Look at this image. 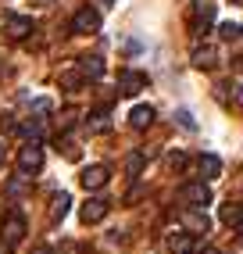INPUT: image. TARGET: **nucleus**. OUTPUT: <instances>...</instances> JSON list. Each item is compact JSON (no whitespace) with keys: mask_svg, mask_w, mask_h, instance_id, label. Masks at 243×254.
Returning a JSON list of instances; mask_svg holds the SVG:
<instances>
[{"mask_svg":"<svg viewBox=\"0 0 243 254\" xmlns=\"http://www.w3.org/2000/svg\"><path fill=\"white\" fill-rule=\"evenodd\" d=\"M43 168V147L36 143V140H29L22 150H18V172L22 176H36Z\"/></svg>","mask_w":243,"mask_h":254,"instance_id":"obj_1","label":"nucleus"},{"mask_svg":"<svg viewBox=\"0 0 243 254\" xmlns=\"http://www.w3.org/2000/svg\"><path fill=\"white\" fill-rule=\"evenodd\" d=\"M179 200L189 208H207L211 204V186L207 183H182L179 186Z\"/></svg>","mask_w":243,"mask_h":254,"instance_id":"obj_2","label":"nucleus"},{"mask_svg":"<svg viewBox=\"0 0 243 254\" xmlns=\"http://www.w3.org/2000/svg\"><path fill=\"white\" fill-rule=\"evenodd\" d=\"M22 236H25V218L14 211V215L4 218V226H0V240H4V247L11 251V247H18V244H22Z\"/></svg>","mask_w":243,"mask_h":254,"instance_id":"obj_3","label":"nucleus"},{"mask_svg":"<svg viewBox=\"0 0 243 254\" xmlns=\"http://www.w3.org/2000/svg\"><path fill=\"white\" fill-rule=\"evenodd\" d=\"M108 211H111V200H104V197H90L86 204L79 208V218L86 226H97V222H104L108 218Z\"/></svg>","mask_w":243,"mask_h":254,"instance_id":"obj_4","label":"nucleus"},{"mask_svg":"<svg viewBox=\"0 0 243 254\" xmlns=\"http://www.w3.org/2000/svg\"><path fill=\"white\" fill-rule=\"evenodd\" d=\"M100 29V11L97 7H79L75 14H72V32H97Z\"/></svg>","mask_w":243,"mask_h":254,"instance_id":"obj_5","label":"nucleus"},{"mask_svg":"<svg viewBox=\"0 0 243 254\" xmlns=\"http://www.w3.org/2000/svg\"><path fill=\"white\" fill-rule=\"evenodd\" d=\"M147 90V75L143 72H132V68H125L118 75V93L122 97H136V93H143Z\"/></svg>","mask_w":243,"mask_h":254,"instance_id":"obj_6","label":"nucleus"},{"mask_svg":"<svg viewBox=\"0 0 243 254\" xmlns=\"http://www.w3.org/2000/svg\"><path fill=\"white\" fill-rule=\"evenodd\" d=\"M108 179H111V168L108 165H90V168H82V176H79V183L86 186V190H100Z\"/></svg>","mask_w":243,"mask_h":254,"instance_id":"obj_7","label":"nucleus"},{"mask_svg":"<svg viewBox=\"0 0 243 254\" xmlns=\"http://www.w3.org/2000/svg\"><path fill=\"white\" fill-rule=\"evenodd\" d=\"M182 226H186V233H189V236H197V233H207L211 218L204 215V208H189V211L182 215Z\"/></svg>","mask_w":243,"mask_h":254,"instance_id":"obj_8","label":"nucleus"},{"mask_svg":"<svg viewBox=\"0 0 243 254\" xmlns=\"http://www.w3.org/2000/svg\"><path fill=\"white\" fill-rule=\"evenodd\" d=\"M4 32L11 40H25L29 32H32V18H25V14H18V18H7L4 22Z\"/></svg>","mask_w":243,"mask_h":254,"instance_id":"obj_9","label":"nucleus"},{"mask_svg":"<svg viewBox=\"0 0 243 254\" xmlns=\"http://www.w3.org/2000/svg\"><path fill=\"white\" fill-rule=\"evenodd\" d=\"M79 75H82V79H100V75H104V61H100L97 54L79 58Z\"/></svg>","mask_w":243,"mask_h":254,"instance_id":"obj_10","label":"nucleus"},{"mask_svg":"<svg viewBox=\"0 0 243 254\" xmlns=\"http://www.w3.org/2000/svg\"><path fill=\"white\" fill-rule=\"evenodd\" d=\"M150 122H154V108L150 104H136L129 111V126L132 129H150Z\"/></svg>","mask_w":243,"mask_h":254,"instance_id":"obj_11","label":"nucleus"},{"mask_svg":"<svg viewBox=\"0 0 243 254\" xmlns=\"http://www.w3.org/2000/svg\"><path fill=\"white\" fill-rule=\"evenodd\" d=\"M189 61H193V68H200V72L204 68H215V64H218V50L215 47H197Z\"/></svg>","mask_w":243,"mask_h":254,"instance_id":"obj_12","label":"nucleus"},{"mask_svg":"<svg viewBox=\"0 0 243 254\" xmlns=\"http://www.w3.org/2000/svg\"><path fill=\"white\" fill-rule=\"evenodd\" d=\"M68 208H72V197H68L64 190L54 193V200H50V222H61V218L68 215Z\"/></svg>","mask_w":243,"mask_h":254,"instance_id":"obj_13","label":"nucleus"},{"mask_svg":"<svg viewBox=\"0 0 243 254\" xmlns=\"http://www.w3.org/2000/svg\"><path fill=\"white\" fill-rule=\"evenodd\" d=\"M215 14H218V7L211 4V0H193V22L211 25V22H215Z\"/></svg>","mask_w":243,"mask_h":254,"instance_id":"obj_14","label":"nucleus"},{"mask_svg":"<svg viewBox=\"0 0 243 254\" xmlns=\"http://www.w3.org/2000/svg\"><path fill=\"white\" fill-rule=\"evenodd\" d=\"M168 251L172 254H193V236L189 233H172L168 236Z\"/></svg>","mask_w":243,"mask_h":254,"instance_id":"obj_15","label":"nucleus"},{"mask_svg":"<svg viewBox=\"0 0 243 254\" xmlns=\"http://www.w3.org/2000/svg\"><path fill=\"white\" fill-rule=\"evenodd\" d=\"M197 165H200V176H204V179H218V172H222V161H218L215 154H200Z\"/></svg>","mask_w":243,"mask_h":254,"instance_id":"obj_16","label":"nucleus"},{"mask_svg":"<svg viewBox=\"0 0 243 254\" xmlns=\"http://www.w3.org/2000/svg\"><path fill=\"white\" fill-rule=\"evenodd\" d=\"M218 218H222L225 226H240V222H243V204H222Z\"/></svg>","mask_w":243,"mask_h":254,"instance_id":"obj_17","label":"nucleus"},{"mask_svg":"<svg viewBox=\"0 0 243 254\" xmlns=\"http://www.w3.org/2000/svg\"><path fill=\"white\" fill-rule=\"evenodd\" d=\"M86 129H90V132H108V129H111L108 111H93L90 118H86Z\"/></svg>","mask_w":243,"mask_h":254,"instance_id":"obj_18","label":"nucleus"},{"mask_svg":"<svg viewBox=\"0 0 243 254\" xmlns=\"http://www.w3.org/2000/svg\"><path fill=\"white\" fill-rule=\"evenodd\" d=\"M18 132H22V136H29V140H40V136H43V122H40V118H32V122L18 126Z\"/></svg>","mask_w":243,"mask_h":254,"instance_id":"obj_19","label":"nucleus"},{"mask_svg":"<svg viewBox=\"0 0 243 254\" xmlns=\"http://www.w3.org/2000/svg\"><path fill=\"white\" fill-rule=\"evenodd\" d=\"M176 122H179V126H182L186 132H197V118L189 115L186 108H179V111H176Z\"/></svg>","mask_w":243,"mask_h":254,"instance_id":"obj_20","label":"nucleus"},{"mask_svg":"<svg viewBox=\"0 0 243 254\" xmlns=\"http://www.w3.org/2000/svg\"><path fill=\"white\" fill-rule=\"evenodd\" d=\"M240 32H243V29H240L236 22H222V25H218V36H222V40H236Z\"/></svg>","mask_w":243,"mask_h":254,"instance_id":"obj_21","label":"nucleus"},{"mask_svg":"<svg viewBox=\"0 0 243 254\" xmlns=\"http://www.w3.org/2000/svg\"><path fill=\"white\" fill-rule=\"evenodd\" d=\"M61 86H64V90H79V86H82L79 68H75V72H64V75H61Z\"/></svg>","mask_w":243,"mask_h":254,"instance_id":"obj_22","label":"nucleus"},{"mask_svg":"<svg viewBox=\"0 0 243 254\" xmlns=\"http://www.w3.org/2000/svg\"><path fill=\"white\" fill-rule=\"evenodd\" d=\"M143 161H147L143 154H129V161H125V168H129V176H140V172H143Z\"/></svg>","mask_w":243,"mask_h":254,"instance_id":"obj_23","label":"nucleus"},{"mask_svg":"<svg viewBox=\"0 0 243 254\" xmlns=\"http://www.w3.org/2000/svg\"><path fill=\"white\" fill-rule=\"evenodd\" d=\"M61 154H64L68 161H79V147H75L72 140H61Z\"/></svg>","mask_w":243,"mask_h":254,"instance_id":"obj_24","label":"nucleus"},{"mask_svg":"<svg viewBox=\"0 0 243 254\" xmlns=\"http://www.w3.org/2000/svg\"><path fill=\"white\" fill-rule=\"evenodd\" d=\"M168 168H172V172H176V168H186V154H182V150H172V154H168Z\"/></svg>","mask_w":243,"mask_h":254,"instance_id":"obj_25","label":"nucleus"},{"mask_svg":"<svg viewBox=\"0 0 243 254\" xmlns=\"http://www.w3.org/2000/svg\"><path fill=\"white\" fill-rule=\"evenodd\" d=\"M14 129H18V126L11 122V115H0V132H14Z\"/></svg>","mask_w":243,"mask_h":254,"instance_id":"obj_26","label":"nucleus"},{"mask_svg":"<svg viewBox=\"0 0 243 254\" xmlns=\"http://www.w3.org/2000/svg\"><path fill=\"white\" fill-rule=\"evenodd\" d=\"M58 254H82V247L68 240V244H61V251H58Z\"/></svg>","mask_w":243,"mask_h":254,"instance_id":"obj_27","label":"nucleus"},{"mask_svg":"<svg viewBox=\"0 0 243 254\" xmlns=\"http://www.w3.org/2000/svg\"><path fill=\"white\" fill-rule=\"evenodd\" d=\"M32 108H36L40 115H47V111H50V100H43V97H40V100H32Z\"/></svg>","mask_w":243,"mask_h":254,"instance_id":"obj_28","label":"nucleus"},{"mask_svg":"<svg viewBox=\"0 0 243 254\" xmlns=\"http://www.w3.org/2000/svg\"><path fill=\"white\" fill-rule=\"evenodd\" d=\"M32 254H54V251H50V247H36V251H32Z\"/></svg>","mask_w":243,"mask_h":254,"instance_id":"obj_29","label":"nucleus"},{"mask_svg":"<svg viewBox=\"0 0 243 254\" xmlns=\"http://www.w3.org/2000/svg\"><path fill=\"white\" fill-rule=\"evenodd\" d=\"M200 254H222V251H215V247H204V251H200Z\"/></svg>","mask_w":243,"mask_h":254,"instance_id":"obj_30","label":"nucleus"},{"mask_svg":"<svg viewBox=\"0 0 243 254\" xmlns=\"http://www.w3.org/2000/svg\"><path fill=\"white\" fill-rule=\"evenodd\" d=\"M0 165H4V147H0Z\"/></svg>","mask_w":243,"mask_h":254,"instance_id":"obj_31","label":"nucleus"},{"mask_svg":"<svg viewBox=\"0 0 243 254\" xmlns=\"http://www.w3.org/2000/svg\"><path fill=\"white\" fill-rule=\"evenodd\" d=\"M32 4H50V0H32Z\"/></svg>","mask_w":243,"mask_h":254,"instance_id":"obj_32","label":"nucleus"},{"mask_svg":"<svg viewBox=\"0 0 243 254\" xmlns=\"http://www.w3.org/2000/svg\"><path fill=\"white\" fill-rule=\"evenodd\" d=\"M100 4H118V0H100Z\"/></svg>","mask_w":243,"mask_h":254,"instance_id":"obj_33","label":"nucleus"},{"mask_svg":"<svg viewBox=\"0 0 243 254\" xmlns=\"http://www.w3.org/2000/svg\"><path fill=\"white\" fill-rule=\"evenodd\" d=\"M233 4H240V7H243V0H233Z\"/></svg>","mask_w":243,"mask_h":254,"instance_id":"obj_34","label":"nucleus"},{"mask_svg":"<svg viewBox=\"0 0 243 254\" xmlns=\"http://www.w3.org/2000/svg\"><path fill=\"white\" fill-rule=\"evenodd\" d=\"M236 229H240V233H243V222H240V226H236Z\"/></svg>","mask_w":243,"mask_h":254,"instance_id":"obj_35","label":"nucleus"}]
</instances>
